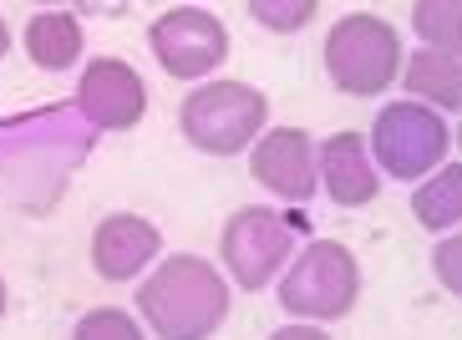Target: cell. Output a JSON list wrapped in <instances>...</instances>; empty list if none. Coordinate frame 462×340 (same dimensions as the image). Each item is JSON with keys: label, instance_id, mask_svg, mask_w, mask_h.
I'll list each match as a JSON object with an SVG mask.
<instances>
[{"label": "cell", "instance_id": "cell-10", "mask_svg": "<svg viewBox=\"0 0 462 340\" xmlns=\"http://www.w3.org/2000/svg\"><path fill=\"white\" fill-rule=\"evenodd\" d=\"M158 229H152L148 218H137V214H112L97 224L92 234V264L102 280H133L143 264H152V254H158Z\"/></svg>", "mask_w": 462, "mask_h": 340}, {"label": "cell", "instance_id": "cell-14", "mask_svg": "<svg viewBox=\"0 0 462 340\" xmlns=\"http://www.w3.org/2000/svg\"><path fill=\"white\" fill-rule=\"evenodd\" d=\"M411 214H417L421 229H452L462 224V163L437 168L417 193H411Z\"/></svg>", "mask_w": 462, "mask_h": 340}, {"label": "cell", "instance_id": "cell-7", "mask_svg": "<svg viewBox=\"0 0 462 340\" xmlns=\"http://www.w3.org/2000/svg\"><path fill=\"white\" fill-rule=\"evenodd\" d=\"M152 56L163 61L168 77H208V71L229 56V36H224V21L214 11H199V5H178V11L158 15L148 31Z\"/></svg>", "mask_w": 462, "mask_h": 340}, {"label": "cell", "instance_id": "cell-5", "mask_svg": "<svg viewBox=\"0 0 462 340\" xmlns=\"http://www.w3.org/2000/svg\"><path fill=\"white\" fill-rule=\"evenodd\" d=\"M448 148H452L448 123H442L432 107H421V102H392V107L376 112L371 152H376V163L392 178H402V183L427 178L442 158H448Z\"/></svg>", "mask_w": 462, "mask_h": 340}, {"label": "cell", "instance_id": "cell-9", "mask_svg": "<svg viewBox=\"0 0 462 340\" xmlns=\"http://www.w3.org/2000/svg\"><path fill=\"white\" fill-rule=\"evenodd\" d=\"M254 178L274 198H290V204H305L315 193V142L310 133L300 127H274L254 142V158H249Z\"/></svg>", "mask_w": 462, "mask_h": 340}, {"label": "cell", "instance_id": "cell-2", "mask_svg": "<svg viewBox=\"0 0 462 340\" xmlns=\"http://www.w3.org/2000/svg\"><path fill=\"white\" fill-rule=\"evenodd\" d=\"M402 36L381 15H346L326 36V71L346 96H381L402 67Z\"/></svg>", "mask_w": 462, "mask_h": 340}, {"label": "cell", "instance_id": "cell-21", "mask_svg": "<svg viewBox=\"0 0 462 340\" xmlns=\"http://www.w3.org/2000/svg\"><path fill=\"white\" fill-rule=\"evenodd\" d=\"M0 315H5V280H0Z\"/></svg>", "mask_w": 462, "mask_h": 340}, {"label": "cell", "instance_id": "cell-8", "mask_svg": "<svg viewBox=\"0 0 462 340\" xmlns=\"http://www.w3.org/2000/svg\"><path fill=\"white\" fill-rule=\"evenodd\" d=\"M77 107L92 127H107V133H123V127H137L143 112H148V87L127 61L117 56H102L82 71V87H77Z\"/></svg>", "mask_w": 462, "mask_h": 340}, {"label": "cell", "instance_id": "cell-17", "mask_svg": "<svg viewBox=\"0 0 462 340\" xmlns=\"http://www.w3.org/2000/svg\"><path fill=\"white\" fill-rule=\"evenodd\" d=\"M249 11H254L270 31H300L315 15V0H295V5H285V0H254Z\"/></svg>", "mask_w": 462, "mask_h": 340}, {"label": "cell", "instance_id": "cell-22", "mask_svg": "<svg viewBox=\"0 0 462 340\" xmlns=\"http://www.w3.org/2000/svg\"><path fill=\"white\" fill-rule=\"evenodd\" d=\"M457 142H462V137H457Z\"/></svg>", "mask_w": 462, "mask_h": 340}, {"label": "cell", "instance_id": "cell-11", "mask_svg": "<svg viewBox=\"0 0 462 340\" xmlns=\"http://www.w3.org/2000/svg\"><path fill=\"white\" fill-rule=\"evenodd\" d=\"M320 183H326L330 204L340 208H361L376 198V163L366 152V137L356 133H336L320 142Z\"/></svg>", "mask_w": 462, "mask_h": 340}, {"label": "cell", "instance_id": "cell-15", "mask_svg": "<svg viewBox=\"0 0 462 340\" xmlns=\"http://www.w3.org/2000/svg\"><path fill=\"white\" fill-rule=\"evenodd\" d=\"M411 26L427 41V51L462 56V0H421L411 11Z\"/></svg>", "mask_w": 462, "mask_h": 340}, {"label": "cell", "instance_id": "cell-18", "mask_svg": "<svg viewBox=\"0 0 462 340\" xmlns=\"http://www.w3.org/2000/svg\"><path fill=\"white\" fill-rule=\"evenodd\" d=\"M432 270H437V280L462 299V234H452V239H442V244L432 249Z\"/></svg>", "mask_w": 462, "mask_h": 340}, {"label": "cell", "instance_id": "cell-13", "mask_svg": "<svg viewBox=\"0 0 462 340\" xmlns=\"http://www.w3.org/2000/svg\"><path fill=\"white\" fill-rule=\"evenodd\" d=\"M407 92H417L421 102H437V107H462V61L442 51H417L407 56Z\"/></svg>", "mask_w": 462, "mask_h": 340}, {"label": "cell", "instance_id": "cell-4", "mask_svg": "<svg viewBox=\"0 0 462 340\" xmlns=\"http://www.w3.org/2000/svg\"><path fill=\"white\" fill-rule=\"evenodd\" d=\"M361 295V270L356 254L336 239H315L305 254L290 264L285 285H280V305L305 320H340Z\"/></svg>", "mask_w": 462, "mask_h": 340}, {"label": "cell", "instance_id": "cell-12", "mask_svg": "<svg viewBox=\"0 0 462 340\" xmlns=\"http://www.w3.org/2000/svg\"><path fill=\"white\" fill-rule=\"evenodd\" d=\"M26 51L42 71H67L82 56V26L71 11H42L26 26Z\"/></svg>", "mask_w": 462, "mask_h": 340}, {"label": "cell", "instance_id": "cell-19", "mask_svg": "<svg viewBox=\"0 0 462 340\" xmlns=\"http://www.w3.org/2000/svg\"><path fill=\"white\" fill-rule=\"evenodd\" d=\"M270 340H330V335H320L315 326H285V330H274Z\"/></svg>", "mask_w": 462, "mask_h": 340}, {"label": "cell", "instance_id": "cell-1", "mask_svg": "<svg viewBox=\"0 0 462 340\" xmlns=\"http://www.w3.org/2000/svg\"><path fill=\"white\" fill-rule=\"evenodd\" d=\"M137 310L163 340H208L229 315V285L199 254H173L137 289Z\"/></svg>", "mask_w": 462, "mask_h": 340}, {"label": "cell", "instance_id": "cell-6", "mask_svg": "<svg viewBox=\"0 0 462 340\" xmlns=\"http://www.w3.org/2000/svg\"><path fill=\"white\" fill-rule=\"evenodd\" d=\"M218 249H224V264H229L234 285L264 289L274 280V270L290 259V249H295V224L280 218L274 208H239L224 224Z\"/></svg>", "mask_w": 462, "mask_h": 340}, {"label": "cell", "instance_id": "cell-16", "mask_svg": "<svg viewBox=\"0 0 462 340\" xmlns=\"http://www.w3.org/2000/svg\"><path fill=\"white\" fill-rule=\"evenodd\" d=\"M71 340H143V330H137V320L123 310H92V315L77 320Z\"/></svg>", "mask_w": 462, "mask_h": 340}, {"label": "cell", "instance_id": "cell-20", "mask_svg": "<svg viewBox=\"0 0 462 340\" xmlns=\"http://www.w3.org/2000/svg\"><path fill=\"white\" fill-rule=\"evenodd\" d=\"M11 51V31H5V21H0V56Z\"/></svg>", "mask_w": 462, "mask_h": 340}, {"label": "cell", "instance_id": "cell-3", "mask_svg": "<svg viewBox=\"0 0 462 340\" xmlns=\"http://www.w3.org/2000/svg\"><path fill=\"white\" fill-rule=\"evenodd\" d=\"M183 137H189L199 152H214V158H229V152L249 148L264 127V96L245 82H208L193 96H183Z\"/></svg>", "mask_w": 462, "mask_h": 340}]
</instances>
